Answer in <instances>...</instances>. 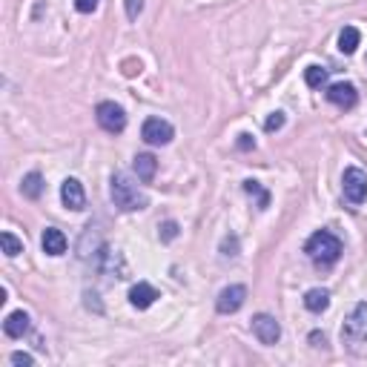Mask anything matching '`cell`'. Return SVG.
Instances as JSON below:
<instances>
[{"label":"cell","mask_w":367,"mask_h":367,"mask_svg":"<svg viewBox=\"0 0 367 367\" xmlns=\"http://www.w3.org/2000/svg\"><path fill=\"white\" fill-rule=\"evenodd\" d=\"M342 342L353 356L367 359V301L353 307V313L347 316V322L342 327Z\"/></svg>","instance_id":"6da1fadb"},{"label":"cell","mask_w":367,"mask_h":367,"mask_svg":"<svg viewBox=\"0 0 367 367\" xmlns=\"http://www.w3.org/2000/svg\"><path fill=\"white\" fill-rule=\"evenodd\" d=\"M109 193H113V204L123 213H135V210H143V206L150 204V198L141 193V187L130 178V175L123 172H115L113 175V187H109Z\"/></svg>","instance_id":"7a4b0ae2"},{"label":"cell","mask_w":367,"mask_h":367,"mask_svg":"<svg viewBox=\"0 0 367 367\" xmlns=\"http://www.w3.org/2000/svg\"><path fill=\"white\" fill-rule=\"evenodd\" d=\"M305 252L310 255V259L316 264H333V261H339V255H342V241L336 235H333L330 230H318L307 238V244H305Z\"/></svg>","instance_id":"3957f363"},{"label":"cell","mask_w":367,"mask_h":367,"mask_svg":"<svg viewBox=\"0 0 367 367\" xmlns=\"http://www.w3.org/2000/svg\"><path fill=\"white\" fill-rule=\"evenodd\" d=\"M95 118H98L101 130L113 132V135L123 132V126H126V113H123V109H121L115 101H104V104H98V109H95Z\"/></svg>","instance_id":"277c9868"},{"label":"cell","mask_w":367,"mask_h":367,"mask_svg":"<svg viewBox=\"0 0 367 367\" xmlns=\"http://www.w3.org/2000/svg\"><path fill=\"white\" fill-rule=\"evenodd\" d=\"M342 189H344V198L350 204H364V198H367V175L359 167H347L344 178H342Z\"/></svg>","instance_id":"5b68a950"},{"label":"cell","mask_w":367,"mask_h":367,"mask_svg":"<svg viewBox=\"0 0 367 367\" xmlns=\"http://www.w3.org/2000/svg\"><path fill=\"white\" fill-rule=\"evenodd\" d=\"M172 123L164 121V118H147L141 126V138L150 143V147H167L172 141Z\"/></svg>","instance_id":"8992f818"},{"label":"cell","mask_w":367,"mask_h":367,"mask_svg":"<svg viewBox=\"0 0 367 367\" xmlns=\"http://www.w3.org/2000/svg\"><path fill=\"white\" fill-rule=\"evenodd\" d=\"M244 301H247V287L244 284H230V287H224V290L218 293L215 310L221 316H233V313H238L244 307Z\"/></svg>","instance_id":"52a82bcc"},{"label":"cell","mask_w":367,"mask_h":367,"mask_svg":"<svg viewBox=\"0 0 367 367\" xmlns=\"http://www.w3.org/2000/svg\"><path fill=\"white\" fill-rule=\"evenodd\" d=\"M252 333H255V339H259L261 344H276L281 339V324L276 322L273 316L259 313L252 318Z\"/></svg>","instance_id":"ba28073f"},{"label":"cell","mask_w":367,"mask_h":367,"mask_svg":"<svg viewBox=\"0 0 367 367\" xmlns=\"http://www.w3.org/2000/svg\"><path fill=\"white\" fill-rule=\"evenodd\" d=\"M60 201H63V206H69V210H84V204H86L84 184L78 178H67L60 187Z\"/></svg>","instance_id":"9c48e42d"},{"label":"cell","mask_w":367,"mask_h":367,"mask_svg":"<svg viewBox=\"0 0 367 367\" xmlns=\"http://www.w3.org/2000/svg\"><path fill=\"white\" fill-rule=\"evenodd\" d=\"M327 101L336 104V106H342V109H353L356 101H359V92H356L353 84H344V81H342V84L327 86Z\"/></svg>","instance_id":"30bf717a"},{"label":"cell","mask_w":367,"mask_h":367,"mask_svg":"<svg viewBox=\"0 0 367 367\" xmlns=\"http://www.w3.org/2000/svg\"><path fill=\"white\" fill-rule=\"evenodd\" d=\"M155 298H161V293H158L155 287L147 284V281H138V284L132 287V290H130V305L138 307V310L152 307V305H155Z\"/></svg>","instance_id":"8fae6325"},{"label":"cell","mask_w":367,"mask_h":367,"mask_svg":"<svg viewBox=\"0 0 367 367\" xmlns=\"http://www.w3.org/2000/svg\"><path fill=\"white\" fill-rule=\"evenodd\" d=\"M67 235H63L60 230H55V227H46L43 230V235H40V247H43V252L46 255H63L67 252Z\"/></svg>","instance_id":"7c38bea8"},{"label":"cell","mask_w":367,"mask_h":367,"mask_svg":"<svg viewBox=\"0 0 367 367\" xmlns=\"http://www.w3.org/2000/svg\"><path fill=\"white\" fill-rule=\"evenodd\" d=\"M3 333H6L9 339H23L26 333H29V316H26L23 310L9 313L6 322H3Z\"/></svg>","instance_id":"4fadbf2b"},{"label":"cell","mask_w":367,"mask_h":367,"mask_svg":"<svg viewBox=\"0 0 367 367\" xmlns=\"http://www.w3.org/2000/svg\"><path fill=\"white\" fill-rule=\"evenodd\" d=\"M135 175H138V181H143V184H150L152 178H155V169H158V161H155V155H150V152H141V155H135Z\"/></svg>","instance_id":"5bb4252c"},{"label":"cell","mask_w":367,"mask_h":367,"mask_svg":"<svg viewBox=\"0 0 367 367\" xmlns=\"http://www.w3.org/2000/svg\"><path fill=\"white\" fill-rule=\"evenodd\" d=\"M305 307L310 313H324L330 307V293L324 290V287H313V290L305 293Z\"/></svg>","instance_id":"9a60e30c"},{"label":"cell","mask_w":367,"mask_h":367,"mask_svg":"<svg viewBox=\"0 0 367 367\" xmlns=\"http://www.w3.org/2000/svg\"><path fill=\"white\" fill-rule=\"evenodd\" d=\"M359 40H362L359 29H356V26H344V29H342V35H339V49H342L344 55H353V52H356V46H359Z\"/></svg>","instance_id":"2e32d148"},{"label":"cell","mask_w":367,"mask_h":367,"mask_svg":"<svg viewBox=\"0 0 367 367\" xmlns=\"http://www.w3.org/2000/svg\"><path fill=\"white\" fill-rule=\"evenodd\" d=\"M21 189H23L26 198H40V193H43V175L40 172H29L23 178V184H21Z\"/></svg>","instance_id":"e0dca14e"},{"label":"cell","mask_w":367,"mask_h":367,"mask_svg":"<svg viewBox=\"0 0 367 367\" xmlns=\"http://www.w3.org/2000/svg\"><path fill=\"white\" fill-rule=\"evenodd\" d=\"M244 193L259 201V210H267V206H270V193H267V189H264L259 181H252V178L244 181Z\"/></svg>","instance_id":"ac0fdd59"},{"label":"cell","mask_w":367,"mask_h":367,"mask_svg":"<svg viewBox=\"0 0 367 367\" xmlns=\"http://www.w3.org/2000/svg\"><path fill=\"white\" fill-rule=\"evenodd\" d=\"M0 244H3V252L9 255V259H14V255L23 252V241L14 233H0Z\"/></svg>","instance_id":"d6986e66"},{"label":"cell","mask_w":367,"mask_h":367,"mask_svg":"<svg viewBox=\"0 0 367 367\" xmlns=\"http://www.w3.org/2000/svg\"><path fill=\"white\" fill-rule=\"evenodd\" d=\"M305 84H307L310 89H322V86L327 84V69H322V67H307V69H305Z\"/></svg>","instance_id":"ffe728a7"},{"label":"cell","mask_w":367,"mask_h":367,"mask_svg":"<svg viewBox=\"0 0 367 367\" xmlns=\"http://www.w3.org/2000/svg\"><path fill=\"white\" fill-rule=\"evenodd\" d=\"M281 126H284V113H273V115H270V118H267V123H264V130H267V132H279V130H281Z\"/></svg>","instance_id":"44dd1931"},{"label":"cell","mask_w":367,"mask_h":367,"mask_svg":"<svg viewBox=\"0 0 367 367\" xmlns=\"http://www.w3.org/2000/svg\"><path fill=\"white\" fill-rule=\"evenodd\" d=\"M101 0H75V9L81 12V14H92L95 9H98Z\"/></svg>","instance_id":"7402d4cb"},{"label":"cell","mask_w":367,"mask_h":367,"mask_svg":"<svg viewBox=\"0 0 367 367\" xmlns=\"http://www.w3.org/2000/svg\"><path fill=\"white\" fill-rule=\"evenodd\" d=\"M175 235H178V224H175V221H164L161 224V238L164 241H172Z\"/></svg>","instance_id":"603a6c76"},{"label":"cell","mask_w":367,"mask_h":367,"mask_svg":"<svg viewBox=\"0 0 367 367\" xmlns=\"http://www.w3.org/2000/svg\"><path fill=\"white\" fill-rule=\"evenodd\" d=\"M141 9H143V0H126V18H130V21L138 18Z\"/></svg>","instance_id":"cb8c5ba5"},{"label":"cell","mask_w":367,"mask_h":367,"mask_svg":"<svg viewBox=\"0 0 367 367\" xmlns=\"http://www.w3.org/2000/svg\"><path fill=\"white\" fill-rule=\"evenodd\" d=\"M221 250H224V259H235V250H238V241H235V238H224V247H221Z\"/></svg>","instance_id":"d4e9b609"},{"label":"cell","mask_w":367,"mask_h":367,"mask_svg":"<svg viewBox=\"0 0 367 367\" xmlns=\"http://www.w3.org/2000/svg\"><path fill=\"white\" fill-rule=\"evenodd\" d=\"M9 362H12V364H26V367H29V364H35V359H32L29 353H21V350H18V353H12Z\"/></svg>","instance_id":"484cf974"},{"label":"cell","mask_w":367,"mask_h":367,"mask_svg":"<svg viewBox=\"0 0 367 367\" xmlns=\"http://www.w3.org/2000/svg\"><path fill=\"white\" fill-rule=\"evenodd\" d=\"M252 147H255L252 135H247V132H244V135H238V150H244V152H247V150H252Z\"/></svg>","instance_id":"4316f807"}]
</instances>
